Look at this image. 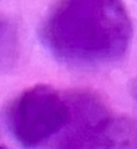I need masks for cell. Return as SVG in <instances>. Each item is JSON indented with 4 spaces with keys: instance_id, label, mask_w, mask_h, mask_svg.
I'll use <instances>...</instances> for the list:
<instances>
[{
    "instance_id": "obj_4",
    "label": "cell",
    "mask_w": 137,
    "mask_h": 149,
    "mask_svg": "<svg viewBox=\"0 0 137 149\" xmlns=\"http://www.w3.org/2000/svg\"><path fill=\"white\" fill-rule=\"evenodd\" d=\"M18 33L9 21L0 19V72L12 67L18 56Z\"/></svg>"
},
{
    "instance_id": "obj_5",
    "label": "cell",
    "mask_w": 137,
    "mask_h": 149,
    "mask_svg": "<svg viewBox=\"0 0 137 149\" xmlns=\"http://www.w3.org/2000/svg\"><path fill=\"white\" fill-rule=\"evenodd\" d=\"M0 149H5V148H2V146H0Z\"/></svg>"
},
{
    "instance_id": "obj_2",
    "label": "cell",
    "mask_w": 137,
    "mask_h": 149,
    "mask_svg": "<svg viewBox=\"0 0 137 149\" xmlns=\"http://www.w3.org/2000/svg\"><path fill=\"white\" fill-rule=\"evenodd\" d=\"M70 115L53 149H137V121L112 114L93 92L66 95Z\"/></svg>"
},
{
    "instance_id": "obj_3",
    "label": "cell",
    "mask_w": 137,
    "mask_h": 149,
    "mask_svg": "<svg viewBox=\"0 0 137 149\" xmlns=\"http://www.w3.org/2000/svg\"><path fill=\"white\" fill-rule=\"evenodd\" d=\"M70 115L66 96L50 86H34L19 93L8 106L6 123L13 139L35 149L59 134Z\"/></svg>"
},
{
    "instance_id": "obj_1",
    "label": "cell",
    "mask_w": 137,
    "mask_h": 149,
    "mask_svg": "<svg viewBox=\"0 0 137 149\" xmlns=\"http://www.w3.org/2000/svg\"><path fill=\"white\" fill-rule=\"evenodd\" d=\"M41 41L59 62L75 68H96L127 52L133 28L120 2H63L41 25Z\"/></svg>"
}]
</instances>
